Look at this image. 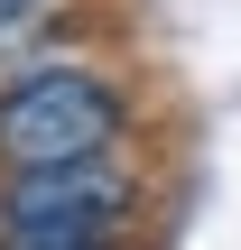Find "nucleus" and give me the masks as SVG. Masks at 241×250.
<instances>
[{"label": "nucleus", "instance_id": "7ed1b4c3", "mask_svg": "<svg viewBox=\"0 0 241 250\" xmlns=\"http://www.w3.org/2000/svg\"><path fill=\"white\" fill-rule=\"evenodd\" d=\"M0 250H121V232H0Z\"/></svg>", "mask_w": 241, "mask_h": 250}, {"label": "nucleus", "instance_id": "f257e3e1", "mask_svg": "<svg viewBox=\"0 0 241 250\" xmlns=\"http://www.w3.org/2000/svg\"><path fill=\"white\" fill-rule=\"evenodd\" d=\"M121 130H130V93L93 65H28L0 83V167L9 176L111 158Z\"/></svg>", "mask_w": 241, "mask_h": 250}, {"label": "nucleus", "instance_id": "f03ea898", "mask_svg": "<svg viewBox=\"0 0 241 250\" xmlns=\"http://www.w3.org/2000/svg\"><path fill=\"white\" fill-rule=\"evenodd\" d=\"M139 204V186L111 167V158H84V167H28L0 186V232H121Z\"/></svg>", "mask_w": 241, "mask_h": 250}]
</instances>
